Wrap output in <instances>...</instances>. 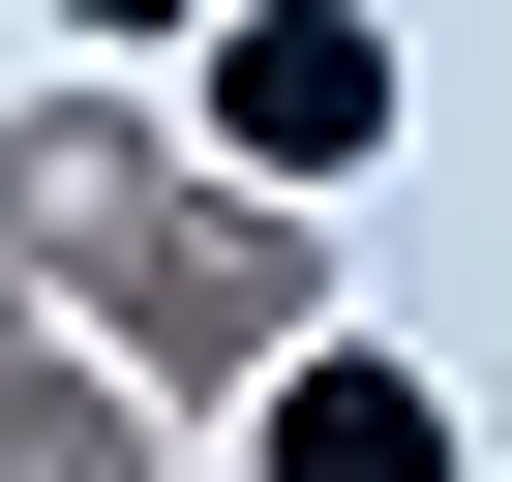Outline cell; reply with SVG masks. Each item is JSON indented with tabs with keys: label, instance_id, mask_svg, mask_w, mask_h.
Wrapping results in <instances>:
<instances>
[{
	"label": "cell",
	"instance_id": "cell-1",
	"mask_svg": "<svg viewBox=\"0 0 512 482\" xmlns=\"http://www.w3.org/2000/svg\"><path fill=\"white\" fill-rule=\"evenodd\" d=\"M0 272L61 332H121L151 392H272L332 332V211L241 181L181 121V61H61V91H0Z\"/></svg>",
	"mask_w": 512,
	"mask_h": 482
},
{
	"label": "cell",
	"instance_id": "cell-2",
	"mask_svg": "<svg viewBox=\"0 0 512 482\" xmlns=\"http://www.w3.org/2000/svg\"><path fill=\"white\" fill-rule=\"evenodd\" d=\"M181 121H211L241 181L362 211V181H392V121H422V61H392V0H211V31H181Z\"/></svg>",
	"mask_w": 512,
	"mask_h": 482
},
{
	"label": "cell",
	"instance_id": "cell-3",
	"mask_svg": "<svg viewBox=\"0 0 512 482\" xmlns=\"http://www.w3.org/2000/svg\"><path fill=\"white\" fill-rule=\"evenodd\" d=\"M241 422H272V452H241V482H482V422L392 362V332H302L272 392H241Z\"/></svg>",
	"mask_w": 512,
	"mask_h": 482
},
{
	"label": "cell",
	"instance_id": "cell-4",
	"mask_svg": "<svg viewBox=\"0 0 512 482\" xmlns=\"http://www.w3.org/2000/svg\"><path fill=\"white\" fill-rule=\"evenodd\" d=\"M151 422H181V392H151L121 332H31V362H0V482H151Z\"/></svg>",
	"mask_w": 512,
	"mask_h": 482
},
{
	"label": "cell",
	"instance_id": "cell-5",
	"mask_svg": "<svg viewBox=\"0 0 512 482\" xmlns=\"http://www.w3.org/2000/svg\"><path fill=\"white\" fill-rule=\"evenodd\" d=\"M31 31H61V61H181L211 0H31Z\"/></svg>",
	"mask_w": 512,
	"mask_h": 482
},
{
	"label": "cell",
	"instance_id": "cell-6",
	"mask_svg": "<svg viewBox=\"0 0 512 482\" xmlns=\"http://www.w3.org/2000/svg\"><path fill=\"white\" fill-rule=\"evenodd\" d=\"M31 332H61V302H31V272H0V362H31Z\"/></svg>",
	"mask_w": 512,
	"mask_h": 482
}]
</instances>
